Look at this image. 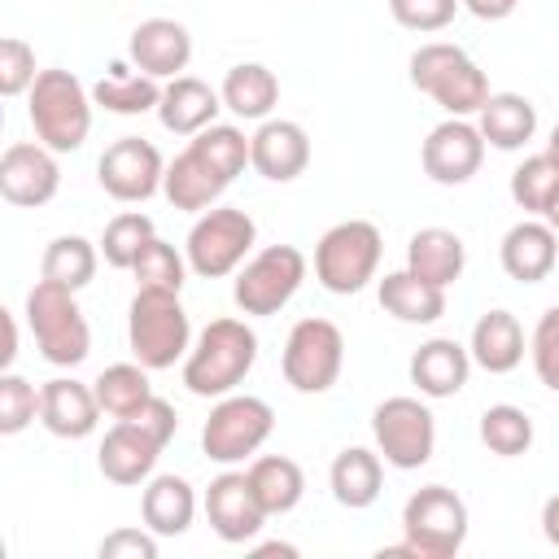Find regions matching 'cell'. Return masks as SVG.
<instances>
[{"label": "cell", "instance_id": "1", "mask_svg": "<svg viewBox=\"0 0 559 559\" xmlns=\"http://www.w3.org/2000/svg\"><path fill=\"white\" fill-rule=\"evenodd\" d=\"M258 332L245 319H210L183 358V384L192 397H227L253 371Z\"/></svg>", "mask_w": 559, "mask_h": 559}, {"label": "cell", "instance_id": "2", "mask_svg": "<svg viewBox=\"0 0 559 559\" xmlns=\"http://www.w3.org/2000/svg\"><path fill=\"white\" fill-rule=\"evenodd\" d=\"M467 542V502L445 485H424L402 507V542L384 546L380 559H454Z\"/></svg>", "mask_w": 559, "mask_h": 559}, {"label": "cell", "instance_id": "3", "mask_svg": "<svg viewBox=\"0 0 559 559\" xmlns=\"http://www.w3.org/2000/svg\"><path fill=\"white\" fill-rule=\"evenodd\" d=\"M92 92L79 83L74 70H39V79L26 92V114L35 127V140L48 144L52 153H74L83 148L92 131Z\"/></svg>", "mask_w": 559, "mask_h": 559}, {"label": "cell", "instance_id": "4", "mask_svg": "<svg viewBox=\"0 0 559 559\" xmlns=\"http://www.w3.org/2000/svg\"><path fill=\"white\" fill-rule=\"evenodd\" d=\"M411 83L432 96L450 118H472L480 114V105L489 100V79L485 70L459 48V44H445V39H432V44H419L411 52Z\"/></svg>", "mask_w": 559, "mask_h": 559}, {"label": "cell", "instance_id": "5", "mask_svg": "<svg viewBox=\"0 0 559 559\" xmlns=\"http://www.w3.org/2000/svg\"><path fill=\"white\" fill-rule=\"evenodd\" d=\"M127 345L135 362H144L148 371H166L183 362L192 349V323H188L179 293L135 288L131 310H127Z\"/></svg>", "mask_w": 559, "mask_h": 559}, {"label": "cell", "instance_id": "6", "mask_svg": "<svg viewBox=\"0 0 559 559\" xmlns=\"http://www.w3.org/2000/svg\"><path fill=\"white\" fill-rule=\"evenodd\" d=\"M380 253H384V240H380L376 223H367V218L332 223L314 245V280L336 297L362 293L376 280Z\"/></svg>", "mask_w": 559, "mask_h": 559}, {"label": "cell", "instance_id": "7", "mask_svg": "<svg viewBox=\"0 0 559 559\" xmlns=\"http://www.w3.org/2000/svg\"><path fill=\"white\" fill-rule=\"evenodd\" d=\"M253 245H258V223L240 205H210L188 227L183 253L201 280H223L249 262Z\"/></svg>", "mask_w": 559, "mask_h": 559}, {"label": "cell", "instance_id": "8", "mask_svg": "<svg viewBox=\"0 0 559 559\" xmlns=\"http://www.w3.org/2000/svg\"><path fill=\"white\" fill-rule=\"evenodd\" d=\"M26 323H31V336L39 345V358L52 367H79L92 349V328H87L74 293L61 284L39 280L26 293Z\"/></svg>", "mask_w": 559, "mask_h": 559}, {"label": "cell", "instance_id": "9", "mask_svg": "<svg viewBox=\"0 0 559 559\" xmlns=\"http://www.w3.org/2000/svg\"><path fill=\"white\" fill-rule=\"evenodd\" d=\"M271 428H275L271 402H262L253 393H227V397H214V406H210V419L201 428V450L210 463L236 467L249 454H258V445L271 437Z\"/></svg>", "mask_w": 559, "mask_h": 559}, {"label": "cell", "instance_id": "10", "mask_svg": "<svg viewBox=\"0 0 559 559\" xmlns=\"http://www.w3.org/2000/svg\"><path fill=\"white\" fill-rule=\"evenodd\" d=\"M306 280V253L297 245H266L262 253H253L231 284V301L245 314H275L293 301V293Z\"/></svg>", "mask_w": 559, "mask_h": 559}, {"label": "cell", "instance_id": "11", "mask_svg": "<svg viewBox=\"0 0 559 559\" xmlns=\"http://www.w3.org/2000/svg\"><path fill=\"white\" fill-rule=\"evenodd\" d=\"M284 380L297 393H328L345 367V336L332 319H297L284 341Z\"/></svg>", "mask_w": 559, "mask_h": 559}, {"label": "cell", "instance_id": "12", "mask_svg": "<svg viewBox=\"0 0 559 559\" xmlns=\"http://www.w3.org/2000/svg\"><path fill=\"white\" fill-rule=\"evenodd\" d=\"M371 437L389 467L415 472L437 450V419L419 397H384L371 411Z\"/></svg>", "mask_w": 559, "mask_h": 559}, {"label": "cell", "instance_id": "13", "mask_svg": "<svg viewBox=\"0 0 559 559\" xmlns=\"http://www.w3.org/2000/svg\"><path fill=\"white\" fill-rule=\"evenodd\" d=\"M96 179H100V188H105L114 201L135 205V201H148L153 192H162L166 162H162V153H157L153 140H144V135H122V140H114V144L100 153Z\"/></svg>", "mask_w": 559, "mask_h": 559}, {"label": "cell", "instance_id": "14", "mask_svg": "<svg viewBox=\"0 0 559 559\" xmlns=\"http://www.w3.org/2000/svg\"><path fill=\"white\" fill-rule=\"evenodd\" d=\"M61 188V166H57V153L39 140H17L4 148L0 157V197L9 205H22V210H39L57 197Z\"/></svg>", "mask_w": 559, "mask_h": 559}, {"label": "cell", "instance_id": "15", "mask_svg": "<svg viewBox=\"0 0 559 559\" xmlns=\"http://www.w3.org/2000/svg\"><path fill=\"white\" fill-rule=\"evenodd\" d=\"M419 162H424V175L432 183L459 188V183H467L480 170V162H485V135L467 118H445V122H437L428 131V140L419 148Z\"/></svg>", "mask_w": 559, "mask_h": 559}, {"label": "cell", "instance_id": "16", "mask_svg": "<svg viewBox=\"0 0 559 559\" xmlns=\"http://www.w3.org/2000/svg\"><path fill=\"white\" fill-rule=\"evenodd\" d=\"M205 520H210V528H214L223 542H231V546L253 542V537L262 533L266 507L258 502L249 472H231V467H227V472H218V476L210 480V489H205Z\"/></svg>", "mask_w": 559, "mask_h": 559}, {"label": "cell", "instance_id": "17", "mask_svg": "<svg viewBox=\"0 0 559 559\" xmlns=\"http://www.w3.org/2000/svg\"><path fill=\"white\" fill-rule=\"evenodd\" d=\"M249 166L271 183H293L310 166V135L293 118H266L249 135Z\"/></svg>", "mask_w": 559, "mask_h": 559}, {"label": "cell", "instance_id": "18", "mask_svg": "<svg viewBox=\"0 0 559 559\" xmlns=\"http://www.w3.org/2000/svg\"><path fill=\"white\" fill-rule=\"evenodd\" d=\"M127 57H131L135 70H144L153 79H179L192 61V35L175 17H144L131 31Z\"/></svg>", "mask_w": 559, "mask_h": 559}, {"label": "cell", "instance_id": "19", "mask_svg": "<svg viewBox=\"0 0 559 559\" xmlns=\"http://www.w3.org/2000/svg\"><path fill=\"white\" fill-rule=\"evenodd\" d=\"M100 415H105V411H100L92 384L70 380V376H57V380L39 384V424H44L52 437L83 441V437L96 432Z\"/></svg>", "mask_w": 559, "mask_h": 559}, {"label": "cell", "instance_id": "20", "mask_svg": "<svg viewBox=\"0 0 559 559\" xmlns=\"http://www.w3.org/2000/svg\"><path fill=\"white\" fill-rule=\"evenodd\" d=\"M498 262L511 280L520 284H537L559 266V231L546 218H520L515 227H507L502 245H498Z\"/></svg>", "mask_w": 559, "mask_h": 559}, {"label": "cell", "instance_id": "21", "mask_svg": "<svg viewBox=\"0 0 559 559\" xmlns=\"http://www.w3.org/2000/svg\"><path fill=\"white\" fill-rule=\"evenodd\" d=\"M162 450L166 445L153 432H144L135 419H118L105 432V441L96 450V463H100V476L105 480H114V485H140V480L153 476Z\"/></svg>", "mask_w": 559, "mask_h": 559}, {"label": "cell", "instance_id": "22", "mask_svg": "<svg viewBox=\"0 0 559 559\" xmlns=\"http://www.w3.org/2000/svg\"><path fill=\"white\" fill-rule=\"evenodd\" d=\"M227 175L188 140V148L175 157V162H166V179H162V192H166V201L175 205V210H188V214H201V210H210V205H218V197L227 192Z\"/></svg>", "mask_w": 559, "mask_h": 559}, {"label": "cell", "instance_id": "23", "mask_svg": "<svg viewBox=\"0 0 559 559\" xmlns=\"http://www.w3.org/2000/svg\"><path fill=\"white\" fill-rule=\"evenodd\" d=\"M472 376V349L454 336H432L411 354V384L424 397H454Z\"/></svg>", "mask_w": 559, "mask_h": 559}, {"label": "cell", "instance_id": "24", "mask_svg": "<svg viewBox=\"0 0 559 559\" xmlns=\"http://www.w3.org/2000/svg\"><path fill=\"white\" fill-rule=\"evenodd\" d=\"M218 109H223V96L205 83V79H192V74H179L162 87V100H157V118L170 135H197L205 131L210 122H218Z\"/></svg>", "mask_w": 559, "mask_h": 559}, {"label": "cell", "instance_id": "25", "mask_svg": "<svg viewBox=\"0 0 559 559\" xmlns=\"http://www.w3.org/2000/svg\"><path fill=\"white\" fill-rule=\"evenodd\" d=\"M192 515H197V493L183 476L175 472H162V476H148L144 493H140V520L144 528H153L157 537H179L192 528Z\"/></svg>", "mask_w": 559, "mask_h": 559}, {"label": "cell", "instance_id": "26", "mask_svg": "<svg viewBox=\"0 0 559 559\" xmlns=\"http://www.w3.org/2000/svg\"><path fill=\"white\" fill-rule=\"evenodd\" d=\"M472 362L485 367L489 376H507L524 362V328L511 310H485L472 328Z\"/></svg>", "mask_w": 559, "mask_h": 559}, {"label": "cell", "instance_id": "27", "mask_svg": "<svg viewBox=\"0 0 559 559\" xmlns=\"http://www.w3.org/2000/svg\"><path fill=\"white\" fill-rule=\"evenodd\" d=\"M463 266H467V249H463V236L450 227H419L406 240V271H415L428 284L450 288L463 275Z\"/></svg>", "mask_w": 559, "mask_h": 559}, {"label": "cell", "instance_id": "28", "mask_svg": "<svg viewBox=\"0 0 559 559\" xmlns=\"http://www.w3.org/2000/svg\"><path fill=\"white\" fill-rule=\"evenodd\" d=\"M328 485H332V498L349 511H362L380 498L384 489V463H380V450H367V445H345L336 459H332V472H328Z\"/></svg>", "mask_w": 559, "mask_h": 559}, {"label": "cell", "instance_id": "29", "mask_svg": "<svg viewBox=\"0 0 559 559\" xmlns=\"http://www.w3.org/2000/svg\"><path fill=\"white\" fill-rule=\"evenodd\" d=\"M476 127H480L485 144H493V148H502V153H515V148H524V144L533 140V131H537V109H533V100L520 96V92H489V100H485L480 114H476Z\"/></svg>", "mask_w": 559, "mask_h": 559}, {"label": "cell", "instance_id": "30", "mask_svg": "<svg viewBox=\"0 0 559 559\" xmlns=\"http://www.w3.org/2000/svg\"><path fill=\"white\" fill-rule=\"evenodd\" d=\"M218 96H223V109H231L236 118L266 122L271 109H275V100H280V79L262 61H240V66H231L223 74Z\"/></svg>", "mask_w": 559, "mask_h": 559}, {"label": "cell", "instance_id": "31", "mask_svg": "<svg viewBox=\"0 0 559 559\" xmlns=\"http://www.w3.org/2000/svg\"><path fill=\"white\" fill-rule=\"evenodd\" d=\"M376 297H380V306H384L393 319H402V323H437V319L445 314V288L419 280V275L406 271V266H402V271H389V275L380 280Z\"/></svg>", "mask_w": 559, "mask_h": 559}, {"label": "cell", "instance_id": "32", "mask_svg": "<svg viewBox=\"0 0 559 559\" xmlns=\"http://www.w3.org/2000/svg\"><path fill=\"white\" fill-rule=\"evenodd\" d=\"M92 100H96L100 109H109V114L135 118V114L157 109L162 87H157V79H153V74L131 70L127 61H114V66H109V74H105V79L92 87Z\"/></svg>", "mask_w": 559, "mask_h": 559}, {"label": "cell", "instance_id": "33", "mask_svg": "<svg viewBox=\"0 0 559 559\" xmlns=\"http://www.w3.org/2000/svg\"><path fill=\"white\" fill-rule=\"evenodd\" d=\"M249 480H253V493L266 507V515H288L301 502V493H306V472L288 454H262V459H253L249 463Z\"/></svg>", "mask_w": 559, "mask_h": 559}, {"label": "cell", "instance_id": "34", "mask_svg": "<svg viewBox=\"0 0 559 559\" xmlns=\"http://www.w3.org/2000/svg\"><path fill=\"white\" fill-rule=\"evenodd\" d=\"M96 262H100V249L87 236H57V240H48V249L39 258V280L79 293L92 284Z\"/></svg>", "mask_w": 559, "mask_h": 559}, {"label": "cell", "instance_id": "35", "mask_svg": "<svg viewBox=\"0 0 559 559\" xmlns=\"http://www.w3.org/2000/svg\"><path fill=\"white\" fill-rule=\"evenodd\" d=\"M92 389H96L100 411L114 415V419L135 415V411L153 397V384H148V367H144V362H114V367H105V371L92 380Z\"/></svg>", "mask_w": 559, "mask_h": 559}, {"label": "cell", "instance_id": "36", "mask_svg": "<svg viewBox=\"0 0 559 559\" xmlns=\"http://www.w3.org/2000/svg\"><path fill=\"white\" fill-rule=\"evenodd\" d=\"M480 445L489 454H498V459L528 454V445H533V419H528V411H520L511 402L485 406V415H480Z\"/></svg>", "mask_w": 559, "mask_h": 559}, {"label": "cell", "instance_id": "37", "mask_svg": "<svg viewBox=\"0 0 559 559\" xmlns=\"http://www.w3.org/2000/svg\"><path fill=\"white\" fill-rule=\"evenodd\" d=\"M559 197V162L550 153H533L511 170V201L524 214H546L550 201Z\"/></svg>", "mask_w": 559, "mask_h": 559}, {"label": "cell", "instance_id": "38", "mask_svg": "<svg viewBox=\"0 0 559 559\" xmlns=\"http://www.w3.org/2000/svg\"><path fill=\"white\" fill-rule=\"evenodd\" d=\"M153 218L140 214V210H127V214H114L105 223V236H100V258L114 266V271H131L135 258L144 253V245L153 240Z\"/></svg>", "mask_w": 559, "mask_h": 559}, {"label": "cell", "instance_id": "39", "mask_svg": "<svg viewBox=\"0 0 559 559\" xmlns=\"http://www.w3.org/2000/svg\"><path fill=\"white\" fill-rule=\"evenodd\" d=\"M188 253H179L170 240H162V236H153L148 245H144V253L135 258V266H131V275H135V288H153V293H179L183 288V280H188Z\"/></svg>", "mask_w": 559, "mask_h": 559}, {"label": "cell", "instance_id": "40", "mask_svg": "<svg viewBox=\"0 0 559 559\" xmlns=\"http://www.w3.org/2000/svg\"><path fill=\"white\" fill-rule=\"evenodd\" d=\"M35 415H39V389L17 371H0V432L13 437Z\"/></svg>", "mask_w": 559, "mask_h": 559}, {"label": "cell", "instance_id": "41", "mask_svg": "<svg viewBox=\"0 0 559 559\" xmlns=\"http://www.w3.org/2000/svg\"><path fill=\"white\" fill-rule=\"evenodd\" d=\"M528 354H533L537 380H542L550 393H559V306H550V310L537 319V328H533V336H528Z\"/></svg>", "mask_w": 559, "mask_h": 559}, {"label": "cell", "instance_id": "42", "mask_svg": "<svg viewBox=\"0 0 559 559\" xmlns=\"http://www.w3.org/2000/svg\"><path fill=\"white\" fill-rule=\"evenodd\" d=\"M35 79H39L35 48L17 35H4L0 39V96H22V92H31Z\"/></svg>", "mask_w": 559, "mask_h": 559}, {"label": "cell", "instance_id": "43", "mask_svg": "<svg viewBox=\"0 0 559 559\" xmlns=\"http://www.w3.org/2000/svg\"><path fill=\"white\" fill-rule=\"evenodd\" d=\"M463 4L459 0H389V13L397 26L406 31H419V35H432V31H445L454 22Z\"/></svg>", "mask_w": 559, "mask_h": 559}, {"label": "cell", "instance_id": "44", "mask_svg": "<svg viewBox=\"0 0 559 559\" xmlns=\"http://www.w3.org/2000/svg\"><path fill=\"white\" fill-rule=\"evenodd\" d=\"M100 559H157V533L153 528H114L100 542Z\"/></svg>", "mask_w": 559, "mask_h": 559}, {"label": "cell", "instance_id": "45", "mask_svg": "<svg viewBox=\"0 0 559 559\" xmlns=\"http://www.w3.org/2000/svg\"><path fill=\"white\" fill-rule=\"evenodd\" d=\"M472 17H480V22H502V17H511L515 13V4L520 0H459Z\"/></svg>", "mask_w": 559, "mask_h": 559}, {"label": "cell", "instance_id": "46", "mask_svg": "<svg viewBox=\"0 0 559 559\" xmlns=\"http://www.w3.org/2000/svg\"><path fill=\"white\" fill-rule=\"evenodd\" d=\"M13 358H17V319H13V310H4V349H0V367L13 371Z\"/></svg>", "mask_w": 559, "mask_h": 559}, {"label": "cell", "instance_id": "47", "mask_svg": "<svg viewBox=\"0 0 559 559\" xmlns=\"http://www.w3.org/2000/svg\"><path fill=\"white\" fill-rule=\"evenodd\" d=\"M542 533H546L550 546H559V493H550L542 502Z\"/></svg>", "mask_w": 559, "mask_h": 559}, {"label": "cell", "instance_id": "48", "mask_svg": "<svg viewBox=\"0 0 559 559\" xmlns=\"http://www.w3.org/2000/svg\"><path fill=\"white\" fill-rule=\"evenodd\" d=\"M258 555H297V546H288V542H266V546H258Z\"/></svg>", "mask_w": 559, "mask_h": 559}, {"label": "cell", "instance_id": "49", "mask_svg": "<svg viewBox=\"0 0 559 559\" xmlns=\"http://www.w3.org/2000/svg\"><path fill=\"white\" fill-rule=\"evenodd\" d=\"M546 153L559 162V122H555V131H550V140H546Z\"/></svg>", "mask_w": 559, "mask_h": 559}, {"label": "cell", "instance_id": "50", "mask_svg": "<svg viewBox=\"0 0 559 559\" xmlns=\"http://www.w3.org/2000/svg\"><path fill=\"white\" fill-rule=\"evenodd\" d=\"M542 218H546V223H550V227H555V231H559V197H555V201H550V210H546V214H542Z\"/></svg>", "mask_w": 559, "mask_h": 559}]
</instances>
